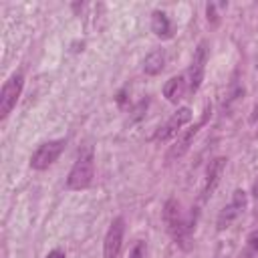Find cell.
Wrapping results in <instances>:
<instances>
[{
    "instance_id": "cell-12",
    "label": "cell",
    "mask_w": 258,
    "mask_h": 258,
    "mask_svg": "<svg viewBox=\"0 0 258 258\" xmlns=\"http://www.w3.org/2000/svg\"><path fill=\"white\" fill-rule=\"evenodd\" d=\"M163 64H165V52H163V48H155L145 56L143 73L149 75V77H155V75H159L163 71Z\"/></svg>"
},
{
    "instance_id": "cell-15",
    "label": "cell",
    "mask_w": 258,
    "mask_h": 258,
    "mask_svg": "<svg viewBox=\"0 0 258 258\" xmlns=\"http://www.w3.org/2000/svg\"><path fill=\"white\" fill-rule=\"evenodd\" d=\"M248 246H250L252 250H258V232H252V234L248 236Z\"/></svg>"
},
{
    "instance_id": "cell-11",
    "label": "cell",
    "mask_w": 258,
    "mask_h": 258,
    "mask_svg": "<svg viewBox=\"0 0 258 258\" xmlns=\"http://www.w3.org/2000/svg\"><path fill=\"white\" fill-rule=\"evenodd\" d=\"M185 89H189V87L185 85V77H183V75H177V77H171V79L163 85V95H165L167 101L177 103V101L183 97Z\"/></svg>"
},
{
    "instance_id": "cell-17",
    "label": "cell",
    "mask_w": 258,
    "mask_h": 258,
    "mask_svg": "<svg viewBox=\"0 0 258 258\" xmlns=\"http://www.w3.org/2000/svg\"><path fill=\"white\" fill-rule=\"evenodd\" d=\"M46 258H64V252L62 250H52V252H48Z\"/></svg>"
},
{
    "instance_id": "cell-6",
    "label": "cell",
    "mask_w": 258,
    "mask_h": 258,
    "mask_svg": "<svg viewBox=\"0 0 258 258\" xmlns=\"http://www.w3.org/2000/svg\"><path fill=\"white\" fill-rule=\"evenodd\" d=\"M206 62H208V42L200 40L198 48L194 50V58H191V67H189V91L191 93H196L204 81Z\"/></svg>"
},
{
    "instance_id": "cell-18",
    "label": "cell",
    "mask_w": 258,
    "mask_h": 258,
    "mask_svg": "<svg viewBox=\"0 0 258 258\" xmlns=\"http://www.w3.org/2000/svg\"><path fill=\"white\" fill-rule=\"evenodd\" d=\"M252 194H254V198L258 200V177H256V181H254V185H252Z\"/></svg>"
},
{
    "instance_id": "cell-14",
    "label": "cell",
    "mask_w": 258,
    "mask_h": 258,
    "mask_svg": "<svg viewBox=\"0 0 258 258\" xmlns=\"http://www.w3.org/2000/svg\"><path fill=\"white\" fill-rule=\"evenodd\" d=\"M129 258H145V242H137Z\"/></svg>"
},
{
    "instance_id": "cell-9",
    "label": "cell",
    "mask_w": 258,
    "mask_h": 258,
    "mask_svg": "<svg viewBox=\"0 0 258 258\" xmlns=\"http://www.w3.org/2000/svg\"><path fill=\"white\" fill-rule=\"evenodd\" d=\"M226 157H216L210 161L208 165V171H206V181H204V198H212L220 179H222V173H224V167H226Z\"/></svg>"
},
{
    "instance_id": "cell-5",
    "label": "cell",
    "mask_w": 258,
    "mask_h": 258,
    "mask_svg": "<svg viewBox=\"0 0 258 258\" xmlns=\"http://www.w3.org/2000/svg\"><path fill=\"white\" fill-rule=\"evenodd\" d=\"M123 232H125V220L115 218L111 222L105 242H103V258H119L121 246H123Z\"/></svg>"
},
{
    "instance_id": "cell-4",
    "label": "cell",
    "mask_w": 258,
    "mask_h": 258,
    "mask_svg": "<svg viewBox=\"0 0 258 258\" xmlns=\"http://www.w3.org/2000/svg\"><path fill=\"white\" fill-rule=\"evenodd\" d=\"M62 149H64V139H52V141H46V143L38 145V149L30 157V167L32 169H46V167H50L58 159Z\"/></svg>"
},
{
    "instance_id": "cell-16",
    "label": "cell",
    "mask_w": 258,
    "mask_h": 258,
    "mask_svg": "<svg viewBox=\"0 0 258 258\" xmlns=\"http://www.w3.org/2000/svg\"><path fill=\"white\" fill-rule=\"evenodd\" d=\"M250 121L254 123V121H258V99H256V103H254V107H252V115H250Z\"/></svg>"
},
{
    "instance_id": "cell-7",
    "label": "cell",
    "mask_w": 258,
    "mask_h": 258,
    "mask_svg": "<svg viewBox=\"0 0 258 258\" xmlns=\"http://www.w3.org/2000/svg\"><path fill=\"white\" fill-rule=\"evenodd\" d=\"M189 119H191V109H189V107L177 109V111L165 121V125L157 131L155 139H157V141H167V139H171V137H177V135H179V129H181Z\"/></svg>"
},
{
    "instance_id": "cell-2",
    "label": "cell",
    "mask_w": 258,
    "mask_h": 258,
    "mask_svg": "<svg viewBox=\"0 0 258 258\" xmlns=\"http://www.w3.org/2000/svg\"><path fill=\"white\" fill-rule=\"evenodd\" d=\"M163 222H165V228L169 232V236L181 246V248H189L187 246V226L181 218V212H179V202L177 200H167L165 206H163Z\"/></svg>"
},
{
    "instance_id": "cell-10",
    "label": "cell",
    "mask_w": 258,
    "mask_h": 258,
    "mask_svg": "<svg viewBox=\"0 0 258 258\" xmlns=\"http://www.w3.org/2000/svg\"><path fill=\"white\" fill-rule=\"evenodd\" d=\"M206 123V119H202L200 123H196L194 127H189V129H185L183 133H179L177 135V139H175V143L171 145V149H169V155H167V159H175V157H181L187 149H189V145H191V141H194V137L198 135V131L202 129V125Z\"/></svg>"
},
{
    "instance_id": "cell-8",
    "label": "cell",
    "mask_w": 258,
    "mask_h": 258,
    "mask_svg": "<svg viewBox=\"0 0 258 258\" xmlns=\"http://www.w3.org/2000/svg\"><path fill=\"white\" fill-rule=\"evenodd\" d=\"M246 208V191L244 189H236L232 196V202L222 208V212L218 214V230H226Z\"/></svg>"
},
{
    "instance_id": "cell-3",
    "label": "cell",
    "mask_w": 258,
    "mask_h": 258,
    "mask_svg": "<svg viewBox=\"0 0 258 258\" xmlns=\"http://www.w3.org/2000/svg\"><path fill=\"white\" fill-rule=\"evenodd\" d=\"M22 85H24V77L20 73H14L2 87L0 93V119H6L8 113L16 107V101L22 93Z\"/></svg>"
},
{
    "instance_id": "cell-1",
    "label": "cell",
    "mask_w": 258,
    "mask_h": 258,
    "mask_svg": "<svg viewBox=\"0 0 258 258\" xmlns=\"http://www.w3.org/2000/svg\"><path fill=\"white\" fill-rule=\"evenodd\" d=\"M93 177H95V155H93V147L87 145L85 149L79 151V157L69 171L67 187L69 189H85L91 185Z\"/></svg>"
},
{
    "instance_id": "cell-13",
    "label": "cell",
    "mask_w": 258,
    "mask_h": 258,
    "mask_svg": "<svg viewBox=\"0 0 258 258\" xmlns=\"http://www.w3.org/2000/svg\"><path fill=\"white\" fill-rule=\"evenodd\" d=\"M151 30H153L159 38H169V36H171V24H169V18L165 16V12L155 10V12L151 14Z\"/></svg>"
}]
</instances>
